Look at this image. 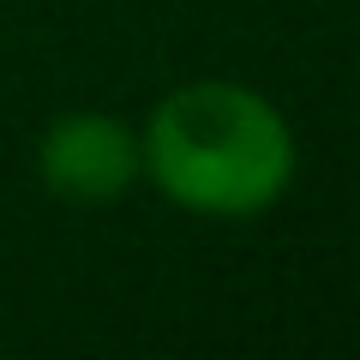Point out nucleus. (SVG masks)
I'll return each mask as SVG.
<instances>
[{"label":"nucleus","mask_w":360,"mask_h":360,"mask_svg":"<svg viewBox=\"0 0 360 360\" xmlns=\"http://www.w3.org/2000/svg\"><path fill=\"white\" fill-rule=\"evenodd\" d=\"M37 180L60 205H120L132 186H144L139 127L108 108H66L37 132Z\"/></svg>","instance_id":"obj_2"},{"label":"nucleus","mask_w":360,"mask_h":360,"mask_svg":"<svg viewBox=\"0 0 360 360\" xmlns=\"http://www.w3.org/2000/svg\"><path fill=\"white\" fill-rule=\"evenodd\" d=\"M144 186L180 217L258 222L295 193L300 132L276 96L240 78H186L139 127Z\"/></svg>","instance_id":"obj_1"}]
</instances>
